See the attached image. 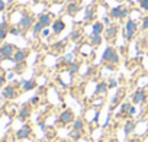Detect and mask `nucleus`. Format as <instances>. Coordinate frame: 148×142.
Masks as SVG:
<instances>
[{"label":"nucleus","instance_id":"obj_23","mask_svg":"<svg viewBox=\"0 0 148 142\" xmlns=\"http://www.w3.org/2000/svg\"><path fill=\"white\" fill-rule=\"evenodd\" d=\"M38 22H41L45 28H48V26H51V25H52V22H54V20H52V16H51L49 13H42V15L38 18Z\"/></svg>","mask_w":148,"mask_h":142},{"label":"nucleus","instance_id":"obj_28","mask_svg":"<svg viewBox=\"0 0 148 142\" xmlns=\"http://www.w3.org/2000/svg\"><path fill=\"white\" fill-rule=\"evenodd\" d=\"M44 29H45V26H44L41 22H38V20H36V22H35V25L32 26V33H34L35 36H36V35H41Z\"/></svg>","mask_w":148,"mask_h":142},{"label":"nucleus","instance_id":"obj_24","mask_svg":"<svg viewBox=\"0 0 148 142\" xmlns=\"http://www.w3.org/2000/svg\"><path fill=\"white\" fill-rule=\"evenodd\" d=\"M84 126H86V122L82 117H76V120L71 123V129L73 130H84Z\"/></svg>","mask_w":148,"mask_h":142},{"label":"nucleus","instance_id":"obj_46","mask_svg":"<svg viewBox=\"0 0 148 142\" xmlns=\"http://www.w3.org/2000/svg\"><path fill=\"white\" fill-rule=\"evenodd\" d=\"M5 8H6L5 2H2V0H0V12H3V10H5Z\"/></svg>","mask_w":148,"mask_h":142},{"label":"nucleus","instance_id":"obj_41","mask_svg":"<svg viewBox=\"0 0 148 142\" xmlns=\"http://www.w3.org/2000/svg\"><path fill=\"white\" fill-rule=\"evenodd\" d=\"M6 80H8V79H6L3 74H0V89H3V87H5V84H6Z\"/></svg>","mask_w":148,"mask_h":142},{"label":"nucleus","instance_id":"obj_17","mask_svg":"<svg viewBox=\"0 0 148 142\" xmlns=\"http://www.w3.org/2000/svg\"><path fill=\"white\" fill-rule=\"evenodd\" d=\"M21 83V86H22V91H31V90H35L36 89V81L34 80V79H31V80H21L19 81Z\"/></svg>","mask_w":148,"mask_h":142},{"label":"nucleus","instance_id":"obj_11","mask_svg":"<svg viewBox=\"0 0 148 142\" xmlns=\"http://www.w3.org/2000/svg\"><path fill=\"white\" fill-rule=\"evenodd\" d=\"M28 55H29L28 49H16V52L13 54L12 59H13L15 64H21V62H25L28 59Z\"/></svg>","mask_w":148,"mask_h":142},{"label":"nucleus","instance_id":"obj_29","mask_svg":"<svg viewBox=\"0 0 148 142\" xmlns=\"http://www.w3.org/2000/svg\"><path fill=\"white\" fill-rule=\"evenodd\" d=\"M9 33H10V35H13V36H22V35L25 33V31H23L21 26H10Z\"/></svg>","mask_w":148,"mask_h":142},{"label":"nucleus","instance_id":"obj_19","mask_svg":"<svg viewBox=\"0 0 148 142\" xmlns=\"http://www.w3.org/2000/svg\"><path fill=\"white\" fill-rule=\"evenodd\" d=\"M122 9H123V6H115V8H112L110 10H109V18L112 19V20H118V19H121V16H122Z\"/></svg>","mask_w":148,"mask_h":142},{"label":"nucleus","instance_id":"obj_37","mask_svg":"<svg viewBox=\"0 0 148 142\" xmlns=\"http://www.w3.org/2000/svg\"><path fill=\"white\" fill-rule=\"evenodd\" d=\"M129 13H131V9H129L128 6H123V9H122V16H121V20H123V19H126Z\"/></svg>","mask_w":148,"mask_h":142},{"label":"nucleus","instance_id":"obj_44","mask_svg":"<svg viewBox=\"0 0 148 142\" xmlns=\"http://www.w3.org/2000/svg\"><path fill=\"white\" fill-rule=\"evenodd\" d=\"M128 142H142V138H138V136H132Z\"/></svg>","mask_w":148,"mask_h":142},{"label":"nucleus","instance_id":"obj_4","mask_svg":"<svg viewBox=\"0 0 148 142\" xmlns=\"http://www.w3.org/2000/svg\"><path fill=\"white\" fill-rule=\"evenodd\" d=\"M147 97H148V93L144 89H136L131 96V103L132 104H144Z\"/></svg>","mask_w":148,"mask_h":142},{"label":"nucleus","instance_id":"obj_31","mask_svg":"<svg viewBox=\"0 0 148 142\" xmlns=\"http://www.w3.org/2000/svg\"><path fill=\"white\" fill-rule=\"evenodd\" d=\"M44 135H45V139H48V141H54V138L57 136V132H55L54 128H47Z\"/></svg>","mask_w":148,"mask_h":142},{"label":"nucleus","instance_id":"obj_8","mask_svg":"<svg viewBox=\"0 0 148 142\" xmlns=\"http://www.w3.org/2000/svg\"><path fill=\"white\" fill-rule=\"evenodd\" d=\"M31 115H32V104L31 103H25V104L21 106V109L18 112V119L21 122H26L31 117Z\"/></svg>","mask_w":148,"mask_h":142},{"label":"nucleus","instance_id":"obj_26","mask_svg":"<svg viewBox=\"0 0 148 142\" xmlns=\"http://www.w3.org/2000/svg\"><path fill=\"white\" fill-rule=\"evenodd\" d=\"M82 36H83V31H82V29H74V31L70 33V39H71L73 42H79V41L82 39Z\"/></svg>","mask_w":148,"mask_h":142},{"label":"nucleus","instance_id":"obj_10","mask_svg":"<svg viewBox=\"0 0 148 142\" xmlns=\"http://www.w3.org/2000/svg\"><path fill=\"white\" fill-rule=\"evenodd\" d=\"M32 136V126L31 125H28V123H25L21 129H18L16 130V139H28V138H31Z\"/></svg>","mask_w":148,"mask_h":142},{"label":"nucleus","instance_id":"obj_45","mask_svg":"<svg viewBox=\"0 0 148 142\" xmlns=\"http://www.w3.org/2000/svg\"><path fill=\"white\" fill-rule=\"evenodd\" d=\"M49 32H51V31H49L48 28H45V29L42 31V33H41V35H42V36H49Z\"/></svg>","mask_w":148,"mask_h":142},{"label":"nucleus","instance_id":"obj_47","mask_svg":"<svg viewBox=\"0 0 148 142\" xmlns=\"http://www.w3.org/2000/svg\"><path fill=\"white\" fill-rule=\"evenodd\" d=\"M13 74H15V73H9L6 79H8V80H12V79H13Z\"/></svg>","mask_w":148,"mask_h":142},{"label":"nucleus","instance_id":"obj_20","mask_svg":"<svg viewBox=\"0 0 148 142\" xmlns=\"http://www.w3.org/2000/svg\"><path fill=\"white\" fill-rule=\"evenodd\" d=\"M131 106H132L131 102H122V104H121V110H119V113L116 115V117H125V119H126Z\"/></svg>","mask_w":148,"mask_h":142},{"label":"nucleus","instance_id":"obj_21","mask_svg":"<svg viewBox=\"0 0 148 142\" xmlns=\"http://www.w3.org/2000/svg\"><path fill=\"white\" fill-rule=\"evenodd\" d=\"M9 29H10V26H9L8 20H3L0 23V42L6 39V36L9 35Z\"/></svg>","mask_w":148,"mask_h":142},{"label":"nucleus","instance_id":"obj_38","mask_svg":"<svg viewBox=\"0 0 148 142\" xmlns=\"http://www.w3.org/2000/svg\"><path fill=\"white\" fill-rule=\"evenodd\" d=\"M108 87H109V90H110V89H116V87H118V80L109 79V80H108Z\"/></svg>","mask_w":148,"mask_h":142},{"label":"nucleus","instance_id":"obj_12","mask_svg":"<svg viewBox=\"0 0 148 142\" xmlns=\"http://www.w3.org/2000/svg\"><path fill=\"white\" fill-rule=\"evenodd\" d=\"M135 129H136V122L132 120V119H126L125 123H123V133H125V136L132 135L135 132Z\"/></svg>","mask_w":148,"mask_h":142},{"label":"nucleus","instance_id":"obj_32","mask_svg":"<svg viewBox=\"0 0 148 142\" xmlns=\"http://www.w3.org/2000/svg\"><path fill=\"white\" fill-rule=\"evenodd\" d=\"M67 39H68V38H67ZM67 39L55 42V44L52 45V49H54V51H57V52H61V51H62V49L65 48V42H67Z\"/></svg>","mask_w":148,"mask_h":142},{"label":"nucleus","instance_id":"obj_22","mask_svg":"<svg viewBox=\"0 0 148 142\" xmlns=\"http://www.w3.org/2000/svg\"><path fill=\"white\" fill-rule=\"evenodd\" d=\"M67 71H68V74H70L71 77H74L76 74H79V71H80V62H79V61L71 62V64L67 67Z\"/></svg>","mask_w":148,"mask_h":142},{"label":"nucleus","instance_id":"obj_18","mask_svg":"<svg viewBox=\"0 0 148 142\" xmlns=\"http://www.w3.org/2000/svg\"><path fill=\"white\" fill-rule=\"evenodd\" d=\"M105 29H106V26L103 25V22L96 20L92 25V35H102V33H105Z\"/></svg>","mask_w":148,"mask_h":142},{"label":"nucleus","instance_id":"obj_25","mask_svg":"<svg viewBox=\"0 0 148 142\" xmlns=\"http://www.w3.org/2000/svg\"><path fill=\"white\" fill-rule=\"evenodd\" d=\"M102 42H103L102 35H92V33H90V36H89V45H92V46H99Z\"/></svg>","mask_w":148,"mask_h":142},{"label":"nucleus","instance_id":"obj_40","mask_svg":"<svg viewBox=\"0 0 148 142\" xmlns=\"http://www.w3.org/2000/svg\"><path fill=\"white\" fill-rule=\"evenodd\" d=\"M135 113H136V107H135V104H132V106H131V109H129V112H128V119H129V117H132Z\"/></svg>","mask_w":148,"mask_h":142},{"label":"nucleus","instance_id":"obj_5","mask_svg":"<svg viewBox=\"0 0 148 142\" xmlns=\"http://www.w3.org/2000/svg\"><path fill=\"white\" fill-rule=\"evenodd\" d=\"M35 19H34V16L32 15H28V13H22V18H21V20H19V25L18 26H21L23 31H29V29H32V26L35 25Z\"/></svg>","mask_w":148,"mask_h":142},{"label":"nucleus","instance_id":"obj_2","mask_svg":"<svg viewBox=\"0 0 148 142\" xmlns=\"http://www.w3.org/2000/svg\"><path fill=\"white\" fill-rule=\"evenodd\" d=\"M136 32H138V22L135 19H128L123 25V38H125V41H128V42L132 41L134 36L136 35Z\"/></svg>","mask_w":148,"mask_h":142},{"label":"nucleus","instance_id":"obj_3","mask_svg":"<svg viewBox=\"0 0 148 142\" xmlns=\"http://www.w3.org/2000/svg\"><path fill=\"white\" fill-rule=\"evenodd\" d=\"M74 120H76V115H74V112L71 109H64L57 117V123L60 126H68Z\"/></svg>","mask_w":148,"mask_h":142},{"label":"nucleus","instance_id":"obj_50","mask_svg":"<svg viewBox=\"0 0 148 142\" xmlns=\"http://www.w3.org/2000/svg\"><path fill=\"white\" fill-rule=\"evenodd\" d=\"M51 142H60V141H55V139H54V141H51Z\"/></svg>","mask_w":148,"mask_h":142},{"label":"nucleus","instance_id":"obj_14","mask_svg":"<svg viewBox=\"0 0 148 142\" xmlns=\"http://www.w3.org/2000/svg\"><path fill=\"white\" fill-rule=\"evenodd\" d=\"M51 28H52V33H54V35H60V33H62L64 29H65V22H64L62 19H57V20L52 22Z\"/></svg>","mask_w":148,"mask_h":142},{"label":"nucleus","instance_id":"obj_51","mask_svg":"<svg viewBox=\"0 0 148 142\" xmlns=\"http://www.w3.org/2000/svg\"><path fill=\"white\" fill-rule=\"evenodd\" d=\"M0 142H3V141H0Z\"/></svg>","mask_w":148,"mask_h":142},{"label":"nucleus","instance_id":"obj_16","mask_svg":"<svg viewBox=\"0 0 148 142\" xmlns=\"http://www.w3.org/2000/svg\"><path fill=\"white\" fill-rule=\"evenodd\" d=\"M122 96H123V91H122V90H118V93H116V94H115V96H113V97L110 99V106H109V113H112V112L115 110V107H116V106H118V104H119V103L122 102V99H123Z\"/></svg>","mask_w":148,"mask_h":142},{"label":"nucleus","instance_id":"obj_13","mask_svg":"<svg viewBox=\"0 0 148 142\" xmlns=\"http://www.w3.org/2000/svg\"><path fill=\"white\" fill-rule=\"evenodd\" d=\"M83 8H82V5L80 3H77V2H68L67 3V6H65V12L70 15V16H74L77 12H80Z\"/></svg>","mask_w":148,"mask_h":142},{"label":"nucleus","instance_id":"obj_34","mask_svg":"<svg viewBox=\"0 0 148 142\" xmlns=\"http://www.w3.org/2000/svg\"><path fill=\"white\" fill-rule=\"evenodd\" d=\"M23 71H25V62H21V64L15 65V73L16 74H22Z\"/></svg>","mask_w":148,"mask_h":142},{"label":"nucleus","instance_id":"obj_30","mask_svg":"<svg viewBox=\"0 0 148 142\" xmlns=\"http://www.w3.org/2000/svg\"><path fill=\"white\" fill-rule=\"evenodd\" d=\"M93 19H95V9H93V8H87L83 22H90V20H93Z\"/></svg>","mask_w":148,"mask_h":142},{"label":"nucleus","instance_id":"obj_33","mask_svg":"<svg viewBox=\"0 0 148 142\" xmlns=\"http://www.w3.org/2000/svg\"><path fill=\"white\" fill-rule=\"evenodd\" d=\"M71 62H74V54H67L62 57V64H65L68 67Z\"/></svg>","mask_w":148,"mask_h":142},{"label":"nucleus","instance_id":"obj_7","mask_svg":"<svg viewBox=\"0 0 148 142\" xmlns=\"http://www.w3.org/2000/svg\"><path fill=\"white\" fill-rule=\"evenodd\" d=\"M16 52V46L13 44H3L2 46H0V57H2L3 59H9L13 57V54Z\"/></svg>","mask_w":148,"mask_h":142},{"label":"nucleus","instance_id":"obj_1","mask_svg":"<svg viewBox=\"0 0 148 142\" xmlns=\"http://www.w3.org/2000/svg\"><path fill=\"white\" fill-rule=\"evenodd\" d=\"M102 62L110 64V65H118L119 64V54L113 46H106V49L102 54Z\"/></svg>","mask_w":148,"mask_h":142},{"label":"nucleus","instance_id":"obj_48","mask_svg":"<svg viewBox=\"0 0 148 142\" xmlns=\"http://www.w3.org/2000/svg\"><path fill=\"white\" fill-rule=\"evenodd\" d=\"M60 142H70V141H67V139H62V141H60Z\"/></svg>","mask_w":148,"mask_h":142},{"label":"nucleus","instance_id":"obj_49","mask_svg":"<svg viewBox=\"0 0 148 142\" xmlns=\"http://www.w3.org/2000/svg\"><path fill=\"white\" fill-rule=\"evenodd\" d=\"M147 135H148V123H147Z\"/></svg>","mask_w":148,"mask_h":142},{"label":"nucleus","instance_id":"obj_35","mask_svg":"<svg viewBox=\"0 0 148 142\" xmlns=\"http://www.w3.org/2000/svg\"><path fill=\"white\" fill-rule=\"evenodd\" d=\"M141 29L142 31H148V16H144L141 19Z\"/></svg>","mask_w":148,"mask_h":142},{"label":"nucleus","instance_id":"obj_6","mask_svg":"<svg viewBox=\"0 0 148 142\" xmlns=\"http://www.w3.org/2000/svg\"><path fill=\"white\" fill-rule=\"evenodd\" d=\"M18 94H19L18 87H16V86H13V84L5 86V87H3V90H2V97H3V99H6V100H13V99H16V97H18Z\"/></svg>","mask_w":148,"mask_h":142},{"label":"nucleus","instance_id":"obj_27","mask_svg":"<svg viewBox=\"0 0 148 142\" xmlns=\"http://www.w3.org/2000/svg\"><path fill=\"white\" fill-rule=\"evenodd\" d=\"M83 138V130H73L71 129V132H70V139L73 141V142H77V141H80Z\"/></svg>","mask_w":148,"mask_h":142},{"label":"nucleus","instance_id":"obj_9","mask_svg":"<svg viewBox=\"0 0 148 142\" xmlns=\"http://www.w3.org/2000/svg\"><path fill=\"white\" fill-rule=\"evenodd\" d=\"M118 32H119V26L116 25V23H112V25H109V26H106V29H105V39L106 41H115L116 39V36H118Z\"/></svg>","mask_w":148,"mask_h":142},{"label":"nucleus","instance_id":"obj_36","mask_svg":"<svg viewBox=\"0 0 148 142\" xmlns=\"http://www.w3.org/2000/svg\"><path fill=\"white\" fill-rule=\"evenodd\" d=\"M139 9L148 12V0H139Z\"/></svg>","mask_w":148,"mask_h":142},{"label":"nucleus","instance_id":"obj_43","mask_svg":"<svg viewBox=\"0 0 148 142\" xmlns=\"http://www.w3.org/2000/svg\"><path fill=\"white\" fill-rule=\"evenodd\" d=\"M99 116H100V112H99V110H96L95 117H93V123H97V122H99Z\"/></svg>","mask_w":148,"mask_h":142},{"label":"nucleus","instance_id":"obj_42","mask_svg":"<svg viewBox=\"0 0 148 142\" xmlns=\"http://www.w3.org/2000/svg\"><path fill=\"white\" fill-rule=\"evenodd\" d=\"M103 25H105V26H109V25H112V19H110L109 16L103 18Z\"/></svg>","mask_w":148,"mask_h":142},{"label":"nucleus","instance_id":"obj_15","mask_svg":"<svg viewBox=\"0 0 148 142\" xmlns=\"http://www.w3.org/2000/svg\"><path fill=\"white\" fill-rule=\"evenodd\" d=\"M109 91V87H108V81H99L96 84V89H95V96H106Z\"/></svg>","mask_w":148,"mask_h":142},{"label":"nucleus","instance_id":"obj_39","mask_svg":"<svg viewBox=\"0 0 148 142\" xmlns=\"http://www.w3.org/2000/svg\"><path fill=\"white\" fill-rule=\"evenodd\" d=\"M29 103H31L32 106H36V104L39 103V96L36 94V96H34V97H31V100H29Z\"/></svg>","mask_w":148,"mask_h":142}]
</instances>
